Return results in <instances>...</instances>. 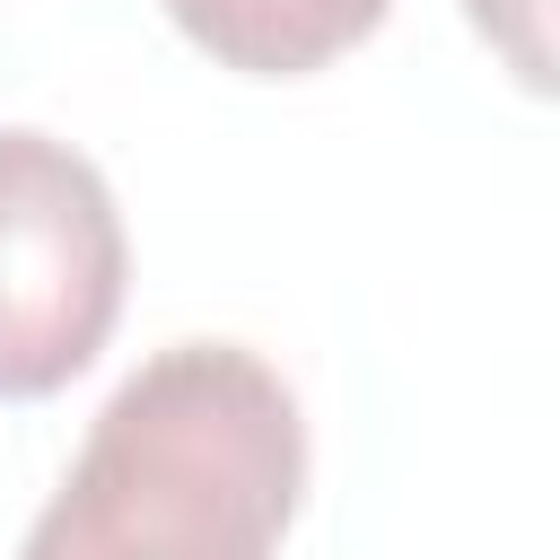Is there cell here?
<instances>
[{"instance_id": "cell-1", "label": "cell", "mask_w": 560, "mask_h": 560, "mask_svg": "<svg viewBox=\"0 0 560 560\" xmlns=\"http://www.w3.org/2000/svg\"><path fill=\"white\" fill-rule=\"evenodd\" d=\"M306 490V420L245 341H166L140 359L18 560H271Z\"/></svg>"}, {"instance_id": "cell-3", "label": "cell", "mask_w": 560, "mask_h": 560, "mask_svg": "<svg viewBox=\"0 0 560 560\" xmlns=\"http://www.w3.org/2000/svg\"><path fill=\"white\" fill-rule=\"evenodd\" d=\"M184 44L245 79H306L376 35L385 0H166Z\"/></svg>"}, {"instance_id": "cell-4", "label": "cell", "mask_w": 560, "mask_h": 560, "mask_svg": "<svg viewBox=\"0 0 560 560\" xmlns=\"http://www.w3.org/2000/svg\"><path fill=\"white\" fill-rule=\"evenodd\" d=\"M464 18L481 26V44L525 79V88H551V0H464Z\"/></svg>"}, {"instance_id": "cell-2", "label": "cell", "mask_w": 560, "mask_h": 560, "mask_svg": "<svg viewBox=\"0 0 560 560\" xmlns=\"http://www.w3.org/2000/svg\"><path fill=\"white\" fill-rule=\"evenodd\" d=\"M131 280L122 210L96 158L52 131H0V402L61 394L114 332Z\"/></svg>"}]
</instances>
